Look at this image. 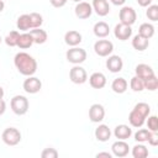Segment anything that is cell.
Segmentation results:
<instances>
[{
  "label": "cell",
  "mask_w": 158,
  "mask_h": 158,
  "mask_svg": "<svg viewBox=\"0 0 158 158\" xmlns=\"http://www.w3.org/2000/svg\"><path fill=\"white\" fill-rule=\"evenodd\" d=\"M5 110H6V102L2 99H0V116L5 112Z\"/></svg>",
  "instance_id": "cell-41"
},
{
  "label": "cell",
  "mask_w": 158,
  "mask_h": 158,
  "mask_svg": "<svg viewBox=\"0 0 158 158\" xmlns=\"http://www.w3.org/2000/svg\"><path fill=\"white\" fill-rule=\"evenodd\" d=\"M95 138L99 141V142H106L110 139L111 137V130L109 128L107 125H99L96 128H95Z\"/></svg>",
  "instance_id": "cell-17"
},
{
  "label": "cell",
  "mask_w": 158,
  "mask_h": 158,
  "mask_svg": "<svg viewBox=\"0 0 158 158\" xmlns=\"http://www.w3.org/2000/svg\"><path fill=\"white\" fill-rule=\"evenodd\" d=\"M42 158H57L58 157V152L56 148H44L41 153Z\"/></svg>",
  "instance_id": "cell-37"
},
{
  "label": "cell",
  "mask_w": 158,
  "mask_h": 158,
  "mask_svg": "<svg viewBox=\"0 0 158 158\" xmlns=\"http://www.w3.org/2000/svg\"><path fill=\"white\" fill-rule=\"evenodd\" d=\"M111 151H112V154H114L115 157L122 158V157H126V156L128 154L130 147H128V144H127L123 139H118V141H116V142L112 143Z\"/></svg>",
  "instance_id": "cell-12"
},
{
  "label": "cell",
  "mask_w": 158,
  "mask_h": 158,
  "mask_svg": "<svg viewBox=\"0 0 158 158\" xmlns=\"http://www.w3.org/2000/svg\"><path fill=\"white\" fill-rule=\"evenodd\" d=\"M114 5H116V6H122L125 2H126V0H110Z\"/></svg>",
  "instance_id": "cell-43"
},
{
  "label": "cell",
  "mask_w": 158,
  "mask_h": 158,
  "mask_svg": "<svg viewBox=\"0 0 158 158\" xmlns=\"http://www.w3.org/2000/svg\"><path fill=\"white\" fill-rule=\"evenodd\" d=\"M91 7H93V11H95L96 15L101 17L109 15L110 12V5L107 0H93Z\"/></svg>",
  "instance_id": "cell-14"
},
{
  "label": "cell",
  "mask_w": 158,
  "mask_h": 158,
  "mask_svg": "<svg viewBox=\"0 0 158 158\" xmlns=\"http://www.w3.org/2000/svg\"><path fill=\"white\" fill-rule=\"evenodd\" d=\"M151 135V131L148 128H139L136 133H135V139L138 142V143H143V142H147L148 141V137Z\"/></svg>",
  "instance_id": "cell-32"
},
{
  "label": "cell",
  "mask_w": 158,
  "mask_h": 158,
  "mask_svg": "<svg viewBox=\"0 0 158 158\" xmlns=\"http://www.w3.org/2000/svg\"><path fill=\"white\" fill-rule=\"evenodd\" d=\"M74 12H75V16L80 20H85V19H89L93 14V7H91V4L86 2V1H80L77 4L75 9H74Z\"/></svg>",
  "instance_id": "cell-9"
},
{
  "label": "cell",
  "mask_w": 158,
  "mask_h": 158,
  "mask_svg": "<svg viewBox=\"0 0 158 158\" xmlns=\"http://www.w3.org/2000/svg\"><path fill=\"white\" fill-rule=\"evenodd\" d=\"M96 157H98V158H100V157H107V158H111L112 154L109 153V152H99V153L96 154Z\"/></svg>",
  "instance_id": "cell-42"
},
{
  "label": "cell",
  "mask_w": 158,
  "mask_h": 158,
  "mask_svg": "<svg viewBox=\"0 0 158 158\" xmlns=\"http://www.w3.org/2000/svg\"><path fill=\"white\" fill-rule=\"evenodd\" d=\"M81 41H83V37H81L80 32H78L75 30H70V31L65 32V35H64V42L70 47H77Z\"/></svg>",
  "instance_id": "cell-16"
},
{
  "label": "cell",
  "mask_w": 158,
  "mask_h": 158,
  "mask_svg": "<svg viewBox=\"0 0 158 158\" xmlns=\"http://www.w3.org/2000/svg\"><path fill=\"white\" fill-rule=\"evenodd\" d=\"M147 142H148L151 146H157V144H158V133H157V132H151V135H149Z\"/></svg>",
  "instance_id": "cell-38"
},
{
  "label": "cell",
  "mask_w": 158,
  "mask_h": 158,
  "mask_svg": "<svg viewBox=\"0 0 158 158\" xmlns=\"http://www.w3.org/2000/svg\"><path fill=\"white\" fill-rule=\"evenodd\" d=\"M128 88V83L125 78L120 77V78H116L114 79V81L111 83V89L114 93L116 94H123Z\"/></svg>",
  "instance_id": "cell-22"
},
{
  "label": "cell",
  "mask_w": 158,
  "mask_h": 158,
  "mask_svg": "<svg viewBox=\"0 0 158 158\" xmlns=\"http://www.w3.org/2000/svg\"><path fill=\"white\" fill-rule=\"evenodd\" d=\"M148 46H149V40H147V38L139 36L138 33L132 38V47H133L136 51L142 52V51L147 49Z\"/></svg>",
  "instance_id": "cell-24"
},
{
  "label": "cell",
  "mask_w": 158,
  "mask_h": 158,
  "mask_svg": "<svg viewBox=\"0 0 158 158\" xmlns=\"http://www.w3.org/2000/svg\"><path fill=\"white\" fill-rule=\"evenodd\" d=\"M114 35L117 40L120 41H126L128 40L131 36H132V28L131 26L128 25H125V23H117L114 28Z\"/></svg>",
  "instance_id": "cell-11"
},
{
  "label": "cell",
  "mask_w": 158,
  "mask_h": 158,
  "mask_svg": "<svg viewBox=\"0 0 158 158\" xmlns=\"http://www.w3.org/2000/svg\"><path fill=\"white\" fill-rule=\"evenodd\" d=\"M135 73H136V77L141 78V79H147L152 75H154V70L152 69L151 65L148 64H144V63H141V64H137L136 68H135Z\"/></svg>",
  "instance_id": "cell-18"
},
{
  "label": "cell",
  "mask_w": 158,
  "mask_h": 158,
  "mask_svg": "<svg viewBox=\"0 0 158 158\" xmlns=\"http://www.w3.org/2000/svg\"><path fill=\"white\" fill-rule=\"evenodd\" d=\"M4 7H5V2H4V0H0V12L4 10Z\"/></svg>",
  "instance_id": "cell-44"
},
{
  "label": "cell",
  "mask_w": 158,
  "mask_h": 158,
  "mask_svg": "<svg viewBox=\"0 0 158 158\" xmlns=\"http://www.w3.org/2000/svg\"><path fill=\"white\" fill-rule=\"evenodd\" d=\"M143 84H144V89H147L149 91L157 90V88H158V79H157L156 74L152 75V77H149V78H147V79H144L143 80Z\"/></svg>",
  "instance_id": "cell-31"
},
{
  "label": "cell",
  "mask_w": 158,
  "mask_h": 158,
  "mask_svg": "<svg viewBox=\"0 0 158 158\" xmlns=\"http://www.w3.org/2000/svg\"><path fill=\"white\" fill-rule=\"evenodd\" d=\"M1 42H2V38H1V36H0V43H1Z\"/></svg>",
  "instance_id": "cell-47"
},
{
  "label": "cell",
  "mask_w": 158,
  "mask_h": 158,
  "mask_svg": "<svg viewBox=\"0 0 158 158\" xmlns=\"http://www.w3.org/2000/svg\"><path fill=\"white\" fill-rule=\"evenodd\" d=\"M137 4L142 7H147V6L152 5V0H137Z\"/></svg>",
  "instance_id": "cell-40"
},
{
  "label": "cell",
  "mask_w": 158,
  "mask_h": 158,
  "mask_svg": "<svg viewBox=\"0 0 158 158\" xmlns=\"http://www.w3.org/2000/svg\"><path fill=\"white\" fill-rule=\"evenodd\" d=\"M146 118L143 115H141L139 112H137L135 109L131 110V112L128 114V121H130V125L132 127H142L146 122Z\"/></svg>",
  "instance_id": "cell-20"
},
{
  "label": "cell",
  "mask_w": 158,
  "mask_h": 158,
  "mask_svg": "<svg viewBox=\"0 0 158 158\" xmlns=\"http://www.w3.org/2000/svg\"><path fill=\"white\" fill-rule=\"evenodd\" d=\"M118 17H120L121 23L132 26L137 20V14L132 6H122L120 12H118Z\"/></svg>",
  "instance_id": "cell-5"
},
{
  "label": "cell",
  "mask_w": 158,
  "mask_h": 158,
  "mask_svg": "<svg viewBox=\"0 0 158 158\" xmlns=\"http://www.w3.org/2000/svg\"><path fill=\"white\" fill-rule=\"evenodd\" d=\"M14 64L16 67V69L19 70L20 74L26 75V77H31L36 73L37 70V62L36 59L30 56L26 52H19L16 53L15 58H14Z\"/></svg>",
  "instance_id": "cell-1"
},
{
  "label": "cell",
  "mask_w": 158,
  "mask_h": 158,
  "mask_svg": "<svg viewBox=\"0 0 158 158\" xmlns=\"http://www.w3.org/2000/svg\"><path fill=\"white\" fill-rule=\"evenodd\" d=\"M28 15H30L31 27H32V28H38V27L42 26V23H43V17H42L41 14H38V12H31V14H28Z\"/></svg>",
  "instance_id": "cell-33"
},
{
  "label": "cell",
  "mask_w": 158,
  "mask_h": 158,
  "mask_svg": "<svg viewBox=\"0 0 158 158\" xmlns=\"http://www.w3.org/2000/svg\"><path fill=\"white\" fill-rule=\"evenodd\" d=\"M132 135V128L128 126V125H117L114 130V136L117 138V139H123L126 141L127 138H130Z\"/></svg>",
  "instance_id": "cell-19"
},
{
  "label": "cell",
  "mask_w": 158,
  "mask_h": 158,
  "mask_svg": "<svg viewBox=\"0 0 158 158\" xmlns=\"http://www.w3.org/2000/svg\"><path fill=\"white\" fill-rule=\"evenodd\" d=\"M147 7L148 9L146 11V16L153 22L158 21V5H149Z\"/></svg>",
  "instance_id": "cell-34"
},
{
  "label": "cell",
  "mask_w": 158,
  "mask_h": 158,
  "mask_svg": "<svg viewBox=\"0 0 158 158\" xmlns=\"http://www.w3.org/2000/svg\"><path fill=\"white\" fill-rule=\"evenodd\" d=\"M133 109H135L137 112H139L141 115H143L144 117H147V116L149 115V112H151V107H149V105H148L147 102H138V104L135 105Z\"/></svg>",
  "instance_id": "cell-35"
},
{
  "label": "cell",
  "mask_w": 158,
  "mask_h": 158,
  "mask_svg": "<svg viewBox=\"0 0 158 158\" xmlns=\"http://www.w3.org/2000/svg\"><path fill=\"white\" fill-rule=\"evenodd\" d=\"M148 120H147V128L151 131V132H158V118L157 116L152 115V116H147Z\"/></svg>",
  "instance_id": "cell-36"
},
{
  "label": "cell",
  "mask_w": 158,
  "mask_h": 158,
  "mask_svg": "<svg viewBox=\"0 0 158 158\" xmlns=\"http://www.w3.org/2000/svg\"><path fill=\"white\" fill-rule=\"evenodd\" d=\"M67 1L68 0H49V2H51V5L53 6V7H63L65 4H67Z\"/></svg>",
  "instance_id": "cell-39"
},
{
  "label": "cell",
  "mask_w": 158,
  "mask_h": 158,
  "mask_svg": "<svg viewBox=\"0 0 158 158\" xmlns=\"http://www.w3.org/2000/svg\"><path fill=\"white\" fill-rule=\"evenodd\" d=\"M122 67H123V62H122V58L120 56H109V58L106 59V68L111 73L121 72Z\"/></svg>",
  "instance_id": "cell-13"
},
{
  "label": "cell",
  "mask_w": 158,
  "mask_h": 158,
  "mask_svg": "<svg viewBox=\"0 0 158 158\" xmlns=\"http://www.w3.org/2000/svg\"><path fill=\"white\" fill-rule=\"evenodd\" d=\"M10 107H11V110H12V112L15 115L22 116V115H25L28 111L30 104H28V100H27L26 96H23V95H15L11 99V101H10Z\"/></svg>",
  "instance_id": "cell-2"
},
{
  "label": "cell",
  "mask_w": 158,
  "mask_h": 158,
  "mask_svg": "<svg viewBox=\"0 0 158 158\" xmlns=\"http://www.w3.org/2000/svg\"><path fill=\"white\" fill-rule=\"evenodd\" d=\"M93 31H94V35L98 38H105L110 33V27L105 21H99V22H96L94 25Z\"/></svg>",
  "instance_id": "cell-21"
},
{
  "label": "cell",
  "mask_w": 158,
  "mask_h": 158,
  "mask_svg": "<svg viewBox=\"0 0 158 158\" xmlns=\"http://www.w3.org/2000/svg\"><path fill=\"white\" fill-rule=\"evenodd\" d=\"M69 79L74 84H84L88 80V73L83 67H80L79 64H75L69 70Z\"/></svg>",
  "instance_id": "cell-7"
},
{
  "label": "cell",
  "mask_w": 158,
  "mask_h": 158,
  "mask_svg": "<svg viewBox=\"0 0 158 158\" xmlns=\"http://www.w3.org/2000/svg\"><path fill=\"white\" fill-rule=\"evenodd\" d=\"M2 142L7 146H16L21 142V132L16 127H7L1 135Z\"/></svg>",
  "instance_id": "cell-3"
},
{
  "label": "cell",
  "mask_w": 158,
  "mask_h": 158,
  "mask_svg": "<svg viewBox=\"0 0 158 158\" xmlns=\"http://www.w3.org/2000/svg\"><path fill=\"white\" fill-rule=\"evenodd\" d=\"M105 117V109L101 104H93L89 109V118L91 122L99 123Z\"/></svg>",
  "instance_id": "cell-10"
},
{
  "label": "cell",
  "mask_w": 158,
  "mask_h": 158,
  "mask_svg": "<svg viewBox=\"0 0 158 158\" xmlns=\"http://www.w3.org/2000/svg\"><path fill=\"white\" fill-rule=\"evenodd\" d=\"M67 60L72 64H80L86 59V51L80 47H72L65 53Z\"/></svg>",
  "instance_id": "cell-4"
},
{
  "label": "cell",
  "mask_w": 158,
  "mask_h": 158,
  "mask_svg": "<svg viewBox=\"0 0 158 158\" xmlns=\"http://www.w3.org/2000/svg\"><path fill=\"white\" fill-rule=\"evenodd\" d=\"M94 51L99 57H109L114 51V43L109 40H98L94 43Z\"/></svg>",
  "instance_id": "cell-6"
},
{
  "label": "cell",
  "mask_w": 158,
  "mask_h": 158,
  "mask_svg": "<svg viewBox=\"0 0 158 158\" xmlns=\"http://www.w3.org/2000/svg\"><path fill=\"white\" fill-rule=\"evenodd\" d=\"M132 156H133V158H146L148 156V148L144 144L138 143V144L133 146Z\"/></svg>",
  "instance_id": "cell-28"
},
{
  "label": "cell",
  "mask_w": 158,
  "mask_h": 158,
  "mask_svg": "<svg viewBox=\"0 0 158 158\" xmlns=\"http://www.w3.org/2000/svg\"><path fill=\"white\" fill-rule=\"evenodd\" d=\"M19 37H20V32L19 31H10L6 35V37L4 38V41L9 47H17Z\"/></svg>",
  "instance_id": "cell-29"
},
{
  "label": "cell",
  "mask_w": 158,
  "mask_h": 158,
  "mask_svg": "<svg viewBox=\"0 0 158 158\" xmlns=\"http://www.w3.org/2000/svg\"><path fill=\"white\" fill-rule=\"evenodd\" d=\"M89 84L94 89H102L106 85V77L100 72H95L89 77Z\"/></svg>",
  "instance_id": "cell-15"
},
{
  "label": "cell",
  "mask_w": 158,
  "mask_h": 158,
  "mask_svg": "<svg viewBox=\"0 0 158 158\" xmlns=\"http://www.w3.org/2000/svg\"><path fill=\"white\" fill-rule=\"evenodd\" d=\"M138 35L144 37V38H147V40L152 38L154 36V26L152 23H148V22L142 23L139 26V28H138Z\"/></svg>",
  "instance_id": "cell-27"
},
{
  "label": "cell",
  "mask_w": 158,
  "mask_h": 158,
  "mask_svg": "<svg viewBox=\"0 0 158 158\" xmlns=\"http://www.w3.org/2000/svg\"><path fill=\"white\" fill-rule=\"evenodd\" d=\"M16 26H17V28H19L20 31H23V32H26V31H28L30 28H32V27H31L30 15H28V14H23V15L19 16V17H17V21H16Z\"/></svg>",
  "instance_id": "cell-26"
},
{
  "label": "cell",
  "mask_w": 158,
  "mask_h": 158,
  "mask_svg": "<svg viewBox=\"0 0 158 158\" xmlns=\"http://www.w3.org/2000/svg\"><path fill=\"white\" fill-rule=\"evenodd\" d=\"M22 88L27 94H37L42 89V81L38 78L31 75L27 79H25Z\"/></svg>",
  "instance_id": "cell-8"
},
{
  "label": "cell",
  "mask_w": 158,
  "mask_h": 158,
  "mask_svg": "<svg viewBox=\"0 0 158 158\" xmlns=\"http://www.w3.org/2000/svg\"><path fill=\"white\" fill-rule=\"evenodd\" d=\"M4 94H5V93H4V89L0 86V99H2V98H4Z\"/></svg>",
  "instance_id": "cell-45"
},
{
  "label": "cell",
  "mask_w": 158,
  "mask_h": 158,
  "mask_svg": "<svg viewBox=\"0 0 158 158\" xmlns=\"http://www.w3.org/2000/svg\"><path fill=\"white\" fill-rule=\"evenodd\" d=\"M33 44V38L30 35V32H23L20 35L19 37V42H17V47L20 49H27Z\"/></svg>",
  "instance_id": "cell-25"
},
{
  "label": "cell",
  "mask_w": 158,
  "mask_h": 158,
  "mask_svg": "<svg viewBox=\"0 0 158 158\" xmlns=\"http://www.w3.org/2000/svg\"><path fill=\"white\" fill-rule=\"evenodd\" d=\"M30 35H31L32 38H33V43H37V44H43V43L47 41V38H48L47 32H46L44 30H42L41 27H38V28H32V30L30 31Z\"/></svg>",
  "instance_id": "cell-23"
},
{
  "label": "cell",
  "mask_w": 158,
  "mask_h": 158,
  "mask_svg": "<svg viewBox=\"0 0 158 158\" xmlns=\"http://www.w3.org/2000/svg\"><path fill=\"white\" fill-rule=\"evenodd\" d=\"M73 1H75V2H80V1H83V0H73Z\"/></svg>",
  "instance_id": "cell-46"
},
{
  "label": "cell",
  "mask_w": 158,
  "mask_h": 158,
  "mask_svg": "<svg viewBox=\"0 0 158 158\" xmlns=\"http://www.w3.org/2000/svg\"><path fill=\"white\" fill-rule=\"evenodd\" d=\"M130 88L135 91V93H139L142 90H144V84H143V79L138 78V77H132L130 80Z\"/></svg>",
  "instance_id": "cell-30"
}]
</instances>
